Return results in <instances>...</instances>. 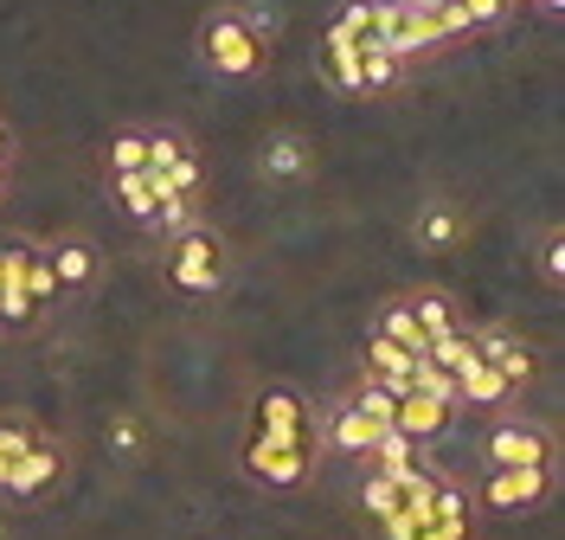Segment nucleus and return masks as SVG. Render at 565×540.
Listing matches in <instances>:
<instances>
[{"label": "nucleus", "mask_w": 565, "mask_h": 540, "mask_svg": "<svg viewBox=\"0 0 565 540\" xmlns=\"http://www.w3.org/2000/svg\"><path fill=\"white\" fill-rule=\"evenodd\" d=\"M546 496H553V464H489L469 502H482L489 515H533L546 508Z\"/></svg>", "instance_id": "obj_1"}, {"label": "nucleus", "mask_w": 565, "mask_h": 540, "mask_svg": "<svg viewBox=\"0 0 565 540\" xmlns=\"http://www.w3.org/2000/svg\"><path fill=\"white\" fill-rule=\"evenodd\" d=\"M168 284L186 289V296H212V289L225 284V245H218V232L186 225L180 239H168Z\"/></svg>", "instance_id": "obj_2"}, {"label": "nucleus", "mask_w": 565, "mask_h": 540, "mask_svg": "<svg viewBox=\"0 0 565 540\" xmlns=\"http://www.w3.org/2000/svg\"><path fill=\"white\" fill-rule=\"evenodd\" d=\"M200 59H206L218 77H257L264 72V45L245 33V20H238L232 7L206 13V27H200Z\"/></svg>", "instance_id": "obj_3"}, {"label": "nucleus", "mask_w": 565, "mask_h": 540, "mask_svg": "<svg viewBox=\"0 0 565 540\" xmlns=\"http://www.w3.org/2000/svg\"><path fill=\"white\" fill-rule=\"evenodd\" d=\"M316 469V444H289V437H264L250 432L245 444V476L250 483H270V489H302Z\"/></svg>", "instance_id": "obj_4"}, {"label": "nucleus", "mask_w": 565, "mask_h": 540, "mask_svg": "<svg viewBox=\"0 0 565 540\" xmlns=\"http://www.w3.org/2000/svg\"><path fill=\"white\" fill-rule=\"evenodd\" d=\"M482 457L489 464H553V432L521 412H494L482 432Z\"/></svg>", "instance_id": "obj_5"}, {"label": "nucleus", "mask_w": 565, "mask_h": 540, "mask_svg": "<svg viewBox=\"0 0 565 540\" xmlns=\"http://www.w3.org/2000/svg\"><path fill=\"white\" fill-rule=\"evenodd\" d=\"M373 45H386L392 59H424V52H437L444 45V33H437V20L424 13V7H373Z\"/></svg>", "instance_id": "obj_6"}, {"label": "nucleus", "mask_w": 565, "mask_h": 540, "mask_svg": "<svg viewBox=\"0 0 565 540\" xmlns=\"http://www.w3.org/2000/svg\"><path fill=\"white\" fill-rule=\"evenodd\" d=\"M65 476V444H52V437H33L7 476H0V496H13V502H39V496H52V483Z\"/></svg>", "instance_id": "obj_7"}, {"label": "nucleus", "mask_w": 565, "mask_h": 540, "mask_svg": "<svg viewBox=\"0 0 565 540\" xmlns=\"http://www.w3.org/2000/svg\"><path fill=\"white\" fill-rule=\"evenodd\" d=\"M469 341H476V354L489 360V367H501V380H508L514 393L540 380V354H533V341H527V335H514L508 322H482V328H469Z\"/></svg>", "instance_id": "obj_8"}, {"label": "nucleus", "mask_w": 565, "mask_h": 540, "mask_svg": "<svg viewBox=\"0 0 565 540\" xmlns=\"http://www.w3.org/2000/svg\"><path fill=\"white\" fill-rule=\"evenodd\" d=\"M373 437H380V425H373L353 399H334L316 419V444H328L334 457H360V464H366V457H373Z\"/></svg>", "instance_id": "obj_9"}, {"label": "nucleus", "mask_w": 565, "mask_h": 540, "mask_svg": "<svg viewBox=\"0 0 565 540\" xmlns=\"http://www.w3.org/2000/svg\"><path fill=\"white\" fill-rule=\"evenodd\" d=\"M257 432L289 437V444H316V412H309V399L289 393V387H264L257 393Z\"/></svg>", "instance_id": "obj_10"}, {"label": "nucleus", "mask_w": 565, "mask_h": 540, "mask_svg": "<svg viewBox=\"0 0 565 540\" xmlns=\"http://www.w3.org/2000/svg\"><path fill=\"white\" fill-rule=\"evenodd\" d=\"M462 239H469V219H462L457 200H424V213L412 219V245L430 257H450L462 252Z\"/></svg>", "instance_id": "obj_11"}, {"label": "nucleus", "mask_w": 565, "mask_h": 540, "mask_svg": "<svg viewBox=\"0 0 565 540\" xmlns=\"http://www.w3.org/2000/svg\"><path fill=\"white\" fill-rule=\"evenodd\" d=\"M450 419H457V405H444V399H430L412 387V393L398 399V412H392V432H405L412 444H430V437L450 432Z\"/></svg>", "instance_id": "obj_12"}, {"label": "nucleus", "mask_w": 565, "mask_h": 540, "mask_svg": "<svg viewBox=\"0 0 565 540\" xmlns=\"http://www.w3.org/2000/svg\"><path fill=\"white\" fill-rule=\"evenodd\" d=\"M457 405H476V412H508V405H514V387L501 380V367H489V360L476 354L457 373Z\"/></svg>", "instance_id": "obj_13"}, {"label": "nucleus", "mask_w": 565, "mask_h": 540, "mask_svg": "<svg viewBox=\"0 0 565 540\" xmlns=\"http://www.w3.org/2000/svg\"><path fill=\"white\" fill-rule=\"evenodd\" d=\"M412 367H418V354H412V348H398V341H386V335H366V367H360V373L386 380L392 393L405 399V393H412Z\"/></svg>", "instance_id": "obj_14"}, {"label": "nucleus", "mask_w": 565, "mask_h": 540, "mask_svg": "<svg viewBox=\"0 0 565 540\" xmlns=\"http://www.w3.org/2000/svg\"><path fill=\"white\" fill-rule=\"evenodd\" d=\"M45 252H52L58 289H90L97 284V245H90V239H58V245H45Z\"/></svg>", "instance_id": "obj_15"}, {"label": "nucleus", "mask_w": 565, "mask_h": 540, "mask_svg": "<svg viewBox=\"0 0 565 540\" xmlns=\"http://www.w3.org/2000/svg\"><path fill=\"white\" fill-rule=\"evenodd\" d=\"M109 187H116V200H122V213L136 219V225H148L154 219V207L168 200V187L148 174V168H136V174H109Z\"/></svg>", "instance_id": "obj_16"}, {"label": "nucleus", "mask_w": 565, "mask_h": 540, "mask_svg": "<svg viewBox=\"0 0 565 540\" xmlns=\"http://www.w3.org/2000/svg\"><path fill=\"white\" fill-rule=\"evenodd\" d=\"M257 168H264L270 180H302V174H309V142L282 129V136H270V142H264V155H257Z\"/></svg>", "instance_id": "obj_17"}, {"label": "nucleus", "mask_w": 565, "mask_h": 540, "mask_svg": "<svg viewBox=\"0 0 565 540\" xmlns=\"http://www.w3.org/2000/svg\"><path fill=\"white\" fill-rule=\"evenodd\" d=\"M405 303H412V316H418L424 341H437V335H450V328H462L457 303H450L444 289H405Z\"/></svg>", "instance_id": "obj_18"}, {"label": "nucleus", "mask_w": 565, "mask_h": 540, "mask_svg": "<svg viewBox=\"0 0 565 540\" xmlns=\"http://www.w3.org/2000/svg\"><path fill=\"white\" fill-rule=\"evenodd\" d=\"M373 335H386V341H398V348L424 354V328H418V316H412V303H405V296H386V303H380Z\"/></svg>", "instance_id": "obj_19"}, {"label": "nucleus", "mask_w": 565, "mask_h": 540, "mask_svg": "<svg viewBox=\"0 0 565 540\" xmlns=\"http://www.w3.org/2000/svg\"><path fill=\"white\" fill-rule=\"evenodd\" d=\"M405 84V59H392L386 45H373V39H360V91H398Z\"/></svg>", "instance_id": "obj_20"}, {"label": "nucleus", "mask_w": 565, "mask_h": 540, "mask_svg": "<svg viewBox=\"0 0 565 540\" xmlns=\"http://www.w3.org/2000/svg\"><path fill=\"white\" fill-rule=\"evenodd\" d=\"M321 59H328V77H334L341 91H353V97H360V39H348V33H334V27H328V39H321Z\"/></svg>", "instance_id": "obj_21"}, {"label": "nucleus", "mask_w": 565, "mask_h": 540, "mask_svg": "<svg viewBox=\"0 0 565 540\" xmlns=\"http://www.w3.org/2000/svg\"><path fill=\"white\" fill-rule=\"evenodd\" d=\"M161 187H168V193H180V200H200V187H206V161H200V148L186 142L174 155V161H168V168H161Z\"/></svg>", "instance_id": "obj_22"}, {"label": "nucleus", "mask_w": 565, "mask_h": 540, "mask_svg": "<svg viewBox=\"0 0 565 540\" xmlns=\"http://www.w3.org/2000/svg\"><path fill=\"white\" fill-rule=\"evenodd\" d=\"M360 502H366V515H373V521H386V515H398V508H405V496H398V483H392V469L366 464V483H360Z\"/></svg>", "instance_id": "obj_23"}, {"label": "nucleus", "mask_w": 565, "mask_h": 540, "mask_svg": "<svg viewBox=\"0 0 565 540\" xmlns=\"http://www.w3.org/2000/svg\"><path fill=\"white\" fill-rule=\"evenodd\" d=\"M424 360H430V367H444V373H462V367L476 360L469 322H462V328H450V335H437V341H424Z\"/></svg>", "instance_id": "obj_24"}, {"label": "nucleus", "mask_w": 565, "mask_h": 540, "mask_svg": "<svg viewBox=\"0 0 565 540\" xmlns=\"http://www.w3.org/2000/svg\"><path fill=\"white\" fill-rule=\"evenodd\" d=\"M348 399L360 405V412H366V419H373V425H380V432H386L392 412H398V393H392L386 380H373V373H360V387H353Z\"/></svg>", "instance_id": "obj_25"}, {"label": "nucleus", "mask_w": 565, "mask_h": 540, "mask_svg": "<svg viewBox=\"0 0 565 540\" xmlns=\"http://www.w3.org/2000/svg\"><path fill=\"white\" fill-rule=\"evenodd\" d=\"M141 161H148V129H116L104 148V168L109 174H136Z\"/></svg>", "instance_id": "obj_26"}, {"label": "nucleus", "mask_w": 565, "mask_h": 540, "mask_svg": "<svg viewBox=\"0 0 565 540\" xmlns=\"http://www.w3.org/2000/svg\"><path fill=\"white\" fill-rule=\"evenodd\" d=\"M26 296H33V309H45V303H58V277H52V252L45 245H26Z\"/></svg>", "instance_id": "obj_27"}, {"label": "nucleus", "mask_w": 565, "mask_h": 540, "mask_svg": "<svg viewBox=\"0 0 565 540\" xmlns=\"http://www.w3.org/2000/svg\"><path fill=\"white\" fill-rule=\"evenodd\" d=\"M148 225H154L161 239H180L186 225H200V200H180V193H168V200L154 207V219H148Z\"/></svg>", "instance_id": "obj_28"}, {"label": "nucleus", "mask_w": 565, "mask_h": 540, "mask_svg": "<svg viewBox=\"0 0 565 540\" xmlns=\"http://www.w3.org/2000/svg\"><path fill=\"white\" fill-rule=\"evenodd\" d=\"M540 277H546L553 289L565 284V232H559V225H553V232L540 239Z\"/></svg>", "instance_id": "obj_29"}, {"label": "nucleus", "mask_w": 565, "mask_h": 540, "mask_svg": "<svg viewBox=\"0 0 565 540\" xmlns=\"http://www.w3.org/2000/svg\"><path fill=\"white\" fill-rule=\"evenodd\" d=\"M238 20H245V33L257 39V45H270V39L282 33V20H277V7H264V0H257V7H238Z\"/></svg>", "instance_id": "obj_30"}, {"label": "nucleus", "mask_w": 565, "mask_h": 540, "mask_svg": "<svg viewBox=\"0 0 565 540\" xmlns=\"http://www.w3.org/2000/svg\"><path fill=\"white\" fill-rule=\"evenodd\" d=\"M469 528H476V515H430L418 540H469Z\"/></svg>", "instance_id": "obj_31"}, {"label": "nucleus", "mask_w": 565, "mask_h": 540, "mask_svg": "<svg viewBox=\"0 0 565 540\" xmlns=\"http://www.w3.org/2000/svg\"><path fill=\"white\" fill-rule=\"evenodd\" d=\"M334 33H348V39H366V33H373V0H348V7L334 13Z\"/></svg>", "instance_id": "obj_32"}, {"label": "nucleus", "mask_w": 565, "mask_h": 540, "mask_svg": "<svg viewBox=\"0 0 565 540\" xmlns=\"http://www.w3.org/2000/svg\"><path fill=\"white\" fill-rule=\"evenodd\" d=\"M462 13H469L476 33H489V27H501V20L514 13V0H462Z\"/></svg>", "instance_id": "obj_33"}, {"label": "nucleus", "mask_w": 565, "mask_h": 540, "mask_svg": "<svg viewBox=\"0 0 565 540\" xmlns=\"http://www.w3.org/2000/svg\"><path fill=\"white\" fill-rule=\"evenodd\" d=\"M109 444H116L122 457H136V451H141V432H136V419H116V425H109Z\"/></svg>", "instance_id": "obj_34"}, {"label": "nucleus", "mask_w": 565, "mask_h": 540, "mask_svg": "<svg viewBox=\"0 0 565 540\" xmlns=\"http://www.w3.org/2000/svg\"><path fill=\"white\" fill-rule=\"evenodd\" d=\"M380 534H386V540H418V521L398 508V515H386V521H380Z\"/></svg>", "instance_id": "obj_35"}, {"label": "nucleus", "mask_w": 565, "mask_h": 540, "mask_svg": "<svg viewBox=\"0 0 565 540\" xmlns=\"http://www.w3.org/2000/svg\"><path fill=\"white\" fill-rule=\"evenodd\" d=\"M533 7H540V13H559L565 0H533Z\"/></svg>", "instance_id": "obj_36"}, {"label": "nucleus", "mask_w": 565, "mask_h": 540, "mask_svg": "<svg viewBox=\"0 0 565 540\" xmlns=\"http://www.w3.org/2000/svg\"><path fill=\"white\" fill-rule=\"evenodd\" d=\"M7 155H13V142H7V129H0V161H7Z\"/></svg>", "instance_id": "obj_37"}, {"label": "nucleus", "mask_w": 565, "mask_h": 540, "mask_svg": "<svg viewBox=\"0 0 565 540\" xmlns=\"http://www.w3.org/2000/svg\"><path fill=\"white\" fill-rule=\"evenodd\" d=\"M0 187H7V161H0Z\"/></svg>", "instance_id": "obj_38"}, {"label": "nucleus", "mask_w": 565, "mask_h": 540, "mask_svg": "<svg viewBox=\"0 0 565 540\" xmlns=\"http://www.w3.org/2000/svg\"><path fill=\"white\" fill-rule=\"evenodd\" d=\"M0 540H7V528H0Z\"/></svg>", "instance_id": "obj_39"}, {"label": "nucleus", "mask_w": 565, "mask_h": 540, "mask_svg": "<svg viewBox=\"0 0 565 540\" xmlns=\"http://www.w3.org/2000/svg\"><path fill=\"white\" fill-rule=\"evenodd\" d=\"M514 7H521V0H514Z\"/></svg>", "instance_id": "obj_40"}]
</instances>
